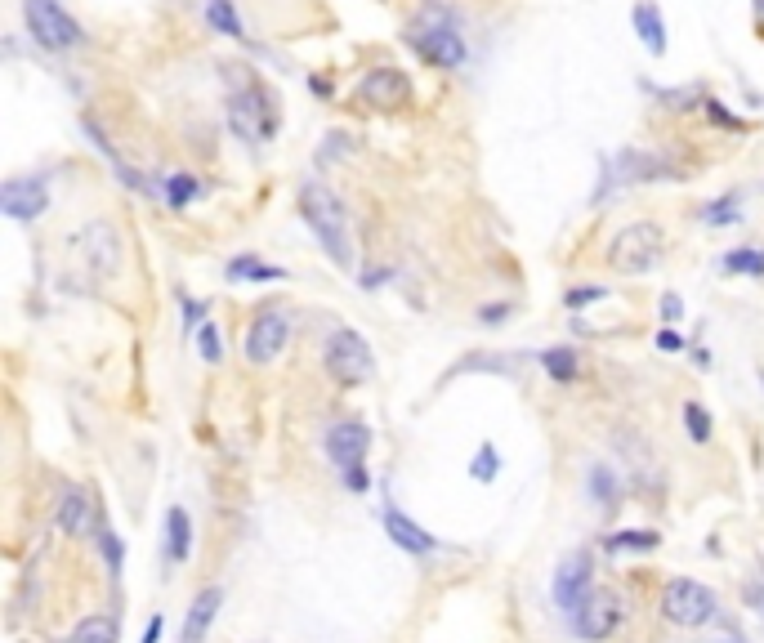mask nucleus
Returning <instances> with one entry per match:
<instances>
[{"label":"nucleus","mask_w":764,"mask_h":643,"mask_svg":"<svg viewBox=\"0 0 764 643\" xmlns=\"http://www.w3.org/2000/svg\"><path fill=\"white\" fill-rule=\"evenodd\" d=\"M282 268H273V264H260L255 255H237V259H228V282H282Z\"/></svg>","instance_id":"20"},{"label":"nucleus","mask_w":764,"mask_h":643,"mask_svg":"<svg viewBox=\"0 0 764 643\" xmlns=\"http://www.w3.org/2000/svg\"><path fill=\"white\" fill-rule=\"evenodd\" d=\"M541 367H546L555 380H572L581 362H577V349H546L541 353Z\"/></svg>","instance_id":"25"},{"label":"nucleus","mask_w":764,"mask_h":643,"mask_svg":"<svg viewBox=\"0 0 764 643\" xmlns=\"http://www.w3.org/2000/svg\"><path fill=\"white\" fill-rule=\"evenodd\" d=\"M68 643H72V639H68Z\"/></svg>","instance_id":"42"},{"label":"nucleus","mask_w":764,"mask_h":643,"mask_svg":"<svg viewBox=\"0 0 764 643\" xmlns=\"http://www.w3.org/2000/svg\"><path fill=\"white\" fill-rule=\"evenodd\" d=\"M358 99L371 103V108H380V112L407 108V103H412V81H407V72H398V67H371V72L358 81Z\"/></svg>","instance_id":"10"},{"label":"nucleus","mask_w":764,"mask_h":643,"mask_svg":"<svg viewBox=\"0 0 764 643\" xmlns=\"http://www.w3.org/2000/svg\"><path fill=\"white\" fill-rule=\"evenodd\" d=\"M630 18H635V32H639V41H644V50L662 59V54H666V23H662V9H657L653 0H639L635 14H630Z\"/></svg>","instance_id":"17"},{"label":"nucleus","mask_w":764,"mask_h":643,"mask_svg":"<svg viewBox=\"0 0 764 643\" xmlns=\"http://www.w3.org/2000/svg\"><path fill=\"white\" fill-rule=\"evenodd\" d=\"M90 527H94V501H90V492H81V487L63 492V501H59V532L85 536Z\"/></svg>","instance_id":"15"},{"label":"nucleus","mask_w":764,"mask_h":643,"mask_svg":"<svg viewBox=\"0 0 764 643\" xmlns=\"http://www.w3.org/2000/svg\"><path fill=\"white\" fill-rule=\"evenodd\" d=\"M286 340H291V318H286L282 309H264L260 318L251 322V331H246V362L269 367V362L286 349Z\"/></svg>","instance_id":"9"},{"label":"nucleus","mask_w":764,"mask_h":643,"mask_svg":"<svg viewBox=\"0 0 764 643\" xmlns=\"http://www.w3.org/2000/svg\"><path fill=\"white\" fill-rule=\"evenodd\" d=\"M470 474L479 478V483H492V478L501 474V456H496V447H492V443H483V447H479V456H474Z\"/></svg>","instance_id":"30"},{"label":"nucleus","mask_w":764,"mask_h":643,"mask_svg":"<svg viewBox=\"0 0 764 643\" xmlns=\"http://www.w3.org/2000/svg\"><path fill=\"white\" fill-rule=\"evenodd\" d=\"M385 532L394 536V545H398V550H407V554H429V550H438L434 536H429L425 527H416L403 510H385Z\"/></svg>","instance_id":"14"},{"label":"nucleus","mask_w":764,"mask_h":643,"mask_svg":"<svg viewBox=\"0 0 764 643\" xmlns=\"http://www.w3.org/2000/svg\"><path fill=\"white\" fill-rule=\"evenodd\" d=\"M300 215H304V224L313 228V237L322 242V251L336 259L340 268H349L353 264L349 215H345V206H340V197L331 193L322 179H309V184L300 188Z\"/></svg>","instance_id":"1"},{"label":"nucleus","mask_w":764,"mask_h":643,"mask_svg":"<svg viewBox=\"0 0 764 643\" xmlns=\"http://www.w3.org/2000/svg\"><path fill=\"white\" fill-rule=\"evenodd\" d=\"M662 536L648 532V527H626V532H613L604 536V554H644V550H657Z\"/></svg>","instance_id":"19"},{"label":"nucleus","mask_w":764,"mask_h":643,"mask_svg":"<svg viewBox=\"0 0 764 643\" xmlns=\"http://www.w3.org/2000/svg\"><path fill=\"white\" fill-rule=\"evenodd\" d=\"M327 371L336 385H362V380H371V371H376V358H371V344L362 340L358 331H349V326H340L336 335L327 340Z\"/></svg>","instance_id":"7"},{"label":"nucleus","mask_w":764,"mask_h":643,"mask_svg":"<svg viewBox=\"0 0 764 643\" xmlns=\"http://www.w3.org/2000/svg\"><path fill=\"white\" fill-rule=\"evenodd\" d=\"M367 447H371V429L362 425V420H345V425H331L327 429V456L336 460L340 474L353 469V465H362Z\"/></svg>","instance_id":"12"},{"label":"nucleus","mask_w":764,"mask_h":643,"mask_svg":"<svg viewBox=\"0 0 764 643\" xmlns=\"http://www.w3.org/2000/svg\"><path fill=\"white\" fill-rule=\"evenodd\" d=\"M715 612H720V599H715V590H706L702 581H693V577L666 581V590H662V617L671 621V626L697 630V626H706Z\"/></svg>","instance_id":"5"},{"label":"nucleus","mask_w":764,"mask_h":643,"mask_svg":"<svg viewBox=\"0 0 764 643\" xmlns=\"http://www.w3.org/2000/svg\"><path fill=\"white\" fill-rule=\"evenodd\" d=\"M599 300H608V286H572V291L563 295L568 309H586V304H599Z\"/></svg>","instance_id":"32"},{"label":"nucleus","mask_w":764,"mask_h":643,"mask_svg":"<svg viewBox=\"0 0 764 643\" xmlns=\"http://www.w3.org/2000/svg\"><path fill=\"white\" fill-rule=\"evenodd\" d=\"M724 273H751L764 277V246H738L724 255Z\"/></svg>","instance_id":"23"},{"label":"nucleus","mask_w":764,"mask_h":643,"mask_svg":"<svg viewBox=\"0 0 764 643\" xmlns=\"http://www.w3.org/2000/svg\"><path fill=\"white\" fill-rule=\"evenodd\" d=\"M479 318H483L487 326H496V322H501V318H510V304H487V309L479 313Z\"/></svg>","instance_id":"38"},{"label":"nucleus","mask_w":764,"mask_h":643,"mask_svg":"<svg viewBox=\"0 0 764 643\" xmlns=\"http://www.w3.org/2000/svg\"><path fill=\"white\" fill-rule=\"evenodd\" d=\"M590 492H595L599 505H617V474L608 465H595L590 469Z\"/></svg>","instance_id":"28"},{"label":"nucleus","mask_w":764,"mask_h":643,"mask_svg":"<svg viewBox=\"0 0 764 643\" xmlns=\"http://www.w3.org/2000/svg\"><path fill=\"white\" fill-rule=\"evenodd\" d=\"M756 9H760V14H764V0H756Z\"/></svg>","instance_id":"41"},{"label":"nucleus","mask_w":764,"mask_h":643,"mask_svg":"<svg viewBox=\"0 0 764 643\" xmlns=\"http://www.w3.org/2000/svg\"><path fill=\"white\" fill-rule=\"evenodd\" d=\"M197 349H202V362H210V367L224 358V340H219L215 322H202V331H197Z\"/></svg>","instance_id":"31"},{"label":"nucleus","mask_w":764,"mask_h":643,"mask_svg":"<svg viewBox=\"0 0 764 643\" xmlns=\"http://www.w3.org/2000/svg\"><path fill=\"white\" fill-rule=\"evenodd\" d=\"M747 603L756 612H764V568H760V585H756V590H747Z\"/></svg>","instance_id":"39"},{"label":"nucleus","mask_w":764,"mask_h":643,"mask_svg":"<svg viewBox=\"0 0 764 643\" xmlns=\"http://www.w3.org/2000/svg\"><path fill=\"white\" fill-rule=\"evenodd\" d=\"M219 603H224L219 585H206V590L197 594V599H193V608H188V621H184V643H202V639H206V630L215 626Z\"/></svg>","instance_id":"16"},{"label":"nucleus","mask_w":764,"mask_h":643,"mask_svg":"<svg viewBox=\"0 0 764 643\" xmlns=\"http://www.w3.org/2000/svg\"><path fill=\"white\" fill-rule=\"evenodd\" d=\"M407 41H412V50H416L425 63L447 67V72H452V67H461L465 54H470V50H465V36L456 32L447 18L429 14V9L416 18L412 27H407Z\"/></svg>","instance_id":"4"},{"label":"nucleus","mask_w":764,"mask_h":643,"mask_svg":"<svg viewBox=\"0 0 764 643\" xmlns=\"http://www.w3.org/2000/svg\"><path fill=\"white\" fill-rule=\"evenodd\" d=\"M684 425H689V438H693V443H706V438H711V429H715L702 402H684Z\"/></svg>","instance_id":"29"},{"label":"nucleus","mask_w":764,"mask_h":643,"mask_svg":"<svg viewBox=\"0 0 764 643\" xmlns=\"http://www.w3.org/2000/svg\"><path fill=\"white\" fill-rule=\"evenodd\" d=\"M161 197H166L175 210H184L193 197H202V184H197V175H184V170H179V175L161 179Z\"/></svg>","instance_id":"22"},{"label":"nucleus","mask_w":764,"mask_h":643,"mask_svg":"<svg viewBox=\"0 0 764 643\" xmlns=\"http://www.w3.org/2000/svg\"><path fill=\"white\" fill-rule=\"evenodd\" d=\"M179 304H184V326H188V331H202V322H206V304H202V300H188V295H184Z\"/></svg>","instance_id":"33"},{"label":"nucleus","mask_w":764,"mask_h":643,"mask_svg":"<svg viewBox=\"0 0 764 643\" xmlns=\"http://www.w3.org/2000/svg\"><path fill=\"white\" fill-rule=\"evenodd\" d=\"M157 639H161V617H152L148 630H143V643H157Z\"/></svg>","instance_id":"40"},{"label":"nucleus","mask_w":764,"mask_h":643,"mask_svg":"<svg viewBox=\"0 0 764 643\" xmlns=\"http://www.w3.org/2000/svg\"><path fill=\"white\" fill-rule=\"evenodd\" d=\"M738 206H742V197L738 193H729V197H720V201H711V206L702 210V224H711V228H724V224H738Z\"/></svg>","instance_id":"26"},{"label":"nucleus","mask_w":764,"mask_h":643,"mask_svg":"<svg viewBox=\"0 0 764 643\" xmlns=\"http://www.w3.org/2000/svg\"><path fill=\"white\" fill-rule=\"evenodd\" d=\"M590 594H595V563H590L586 550H572L568 559L559 563V572H555V603L572 617V612H577Z\"/></svg>","instance_id":"8"},{"label":"nucleus","mask_w":764,"mask_h":643,"mask_svg":"<svg viewBox=\"0 0 764 643\" xmlns=\"http://www.w3.org/2000/svg\"><path fill=\"white\" fill-rule=\"evenodd\" d=\"M617 621H622V599L608 594V590H595L577 612H572V630H577L581 639H590V643L613 635Z\"/></svg>","instance_id":"11"},{"label":"nucleus","mask_w":764,"mask_h":643,"mask_svg":"<svg viewBox=\"0 0 764 643\" xmlns=\"http://www.w3.org/2000/svg\"><path fill=\"white\" fill-rule=\"evenodd\" d=\"M72 643H117V621L108 617H85L72 630Z\"/></svg>","instance_id":"24"},{"label":"nucleus","mask_w":764,"mask_h":643,"mask_svg":"<svg viewBox=\"0 0 764 643\" xmlns=\"http://www.w3.org/2000/svg\"><path fill=\"white\" fill-rule=\"evenodd\" d=\"M706 117H711V121H720V126H729V130H738V121H733L729 112H724V103H720V99H711V103H706Z\"/></svg>","instance_id":"37"},{"label":"nucleus","mask_w":764,"mask_h":643,"mask_svg":"<svg viewBox=\"0 0 764 643\" xmlns=\"http://www.w3.org/2000/svg\"><path fill=\"white\" fill-rule=\"evenodd\" d=\"M657 349L662 353H684V335L666 326V331H657Z\"/></svg>","instance_id":"34"},{"label":"nucleus","mask_w":764,"mask_h":643,"mask_svg":"<svg viewBox=\"0 0 764 643\" xmlns=\"http://www.w3.org/2000/svg\"><path fill=\"white\" fill-rule=\"evenodd\" d=\"M228 126H233V134L246 143L273 139V134H278V99H273L260 81H251L246 90H237L233 99H228Z\"/></svg>","instance_id":"2"},{"label":"nucleus","mask_w":764,"mask_h":643,"mask_svg":"<svg viewBox=\"0 0 764 643\" xmlns=\"http://www.w3.org/2000/svg\"><path fill=\"white\" fill-rule=\"evenodd\" d=\"M99 554H103V563H108V572H112V577H121V563H126V550H121V536L112 532L108 523H99Z\"/></svg>","instance_id":"27"},{"label":"nucleus","mask_w":764,"mask_h":643,"mask_svg":"<svg viewBox=\"0 0 764 643\" xmlns=\"http://www.w3.org/2000/svg\"><path fill=\"white\" fill-rule=\"evenodd\" d=\"M23 18H27V32H32V41L41 45V50L63 54V50H72V45H81V23H76L59 0H23Z\"/></svg>","instance_id":"6"},{"label":"nucleus","mask_w":764,"mask_h":643,"mask_svg":"<svg viewBox=\"0 0 764 643\" xmlns=\"http://www.w3.org/2000/svg\"><path fill=\"white\" fill-rule=\"evenodd\" d=\"M662 251H666V237L657 224H630L622 233L608 242V264L626 277H639V273H653L662 264Z\"/></svg>","instance_id":"3"},{"label":"nucleus","mask_w":764,"mask_h":643,"mask_svg":"<svg viewBox=\"0 0 764 643\" xmlns=\"http://www.w3.org/2000/svg\"><path fill=\"white\" fill-rule=\"evenodd\" d=\"M45 206H50V197H45V179H9L5 188H0V210H5L9 219H36L45 215Z\"/></svg>","instance_id":"13"},{"label":"nucleus","mask_w":764,"mask_h":643,"mask_svg":"<svg viewBox=\"0 0 764 643\" xmlns=\"http://www.w3.org/2000/svg\"><path fill=\"white\" fill-rule=\"evenodd\" d=\"M206 23L215 27L219 36H233V41H242V18H237L233 0H206Z\"/></svg>","instance_id":"21"},{"label":"nucleus","mask_w":764,"mask_h":643,"mask_svg":"<svg viewBox=\"0 0 764 643\" xmlns=\"http://www.w3.org/2000/svg\"><path fill=\"white\" fill-rule=\"evenodd\" d=\"M345 487H349V492H367V487H371L367 469H362V465H353V469H345Z\"/></svg>","instance_id":"36"},{"label":"nucleus","mask_w":764,"mask_h":643,"mask_svg":"<svg viewBox=\"0 0 764 643\" xmlns=\"http://www.w3.org/2000/svg\"><path fill=\"white\" fill-rule=\"evenodd\" d=\"M166 554L170 563H188V554H193V518H188L184 505L166 514Z\"/></svg>","instance_id":"18"},{"label":"nucleus","mask_w":764,"mask_h":643,"mask_svg":"<svg viewBox=\"0 0 764 643\" xmlns=\"http://www.w3.org/2000/svg\"><path fill=\"white\" fill-rule=\"evenodd\" d=\"M684 318V300L680 295H662V322H680Z\"/></svg>","instance_id":"35"}]
</instances>
